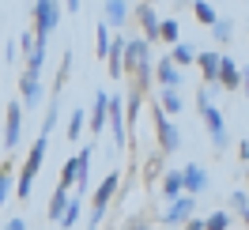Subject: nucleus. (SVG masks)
<instances>
[{
    "mask_svg": "<svg viewBox=\"0 0 249 230\" xmlns=\"http://www.w3.org/2000/svg\"><path fill=\"white\" fill-rule=\"evenodd\" d=\"M91 155H94V143L79 147V155H72V159L64 162L57 189H64V193H72V196L83 200V193L91 189Z\"/></svg>",
    "mask_w": 249,
    "mask_h": 230,
    "instance_id": "obj_1",
    "label": "nucleus"
},
{
    "mask_svg": "<svg viewBox=\"0 0 249 230\" xmlns=\"http://www.w3.org/2000/svg\"><path fill=\"white\" fill-rule=\"evenodd\" d=\"M121 181H124V177L113 170V174H106V181L94 185V193H91V215H87V227H91V230L102 227L109 204H113V200H117V193H121Z\"/></svg>",
    "mask_w": 249,
    "mask_h": 230,
    "instance_id": "obj_2",
    "label": "nucleus"
},
{
    "mask_svg": "<svg viewBox=\"0 0 249 230\" xmlns=\"http://www.w3.org/2000/svg\"><path fill=\"white\" fill-rule=\"evenodd\" d=\"M46 151H49V140L38 136V140H34V147L27 151V159H23V170H19V181H16V196L19 200H31L34 177H38V170H42V162H46Z\"/></svg>",
    "mask_w": 249,
    "mask_h": 230,
    "instance_id": "obj_3",
    "label": "nucleus"
},
{
    "mask_svg": "<svg viewBox=\"0 0 249 230\" xmlns=\"http://www.w3.org/2000/svg\"><path fill=\"white\" fill-rule=\"evenodd\" d=\"M31 16H34V42L38 46H46L49 34L57 31V23H61V4L57 0H38V4H31Z\"/></svg>",
    "mask_w": 249,
    "mask_h": 230,
    "instance_id": "obj_4",
    "label": "nucleus"
},
{
    "mask_svg": "<svg viewBox=\"0 0 249 230\" xmlns=\"http://www.w3.org/2000/svg\"><path fill=\"white\" fill-rule=\"evenodd\" d=\"M151 124H155V136H159V155H174L181 151V132H178V124L162 113V109H151Z\"/></svg>",
    "mask_w": 249,
    "mask_h": 230,
    "instance_id": "obj_5",
    "label": "nucleus"
},
{
    "mask_svg": "<svg viewBox=\"0 0 249 230\" xmlns=\"http://www.w3.org/2000/svg\"><path fill=\"white\" fill-rule=\"evenodd\" d=\"M200 117H204V128L212 132L215 155H227V147H231V136H227V117H223V113H219L212 102H208V106H200Z\"/></svg>",
    "mask_w": 249,
    "mask_h": 230,
    "instance_id": "obj_6",
    "label": "nucleus"
},
{
    "mask_svg": "<svg viewBox=\"0 0 249 230\" xmlns=\"http://www.w3.org/2000/svg\"><path fill=\"white\" fill-rule=\"evenodd\" d=\"M106 124H109V140H113V147L121 151L124 143H128V132H124V106H121V94H109V102H106Z\"/></svg>",
    "mask_w": 249,
    "mask_h": 230,
    "instance_id": "obj_7",
    "label": "nucleus"
},
{
    "mask_svg": "<svg viewBox=\"0 0 249 230\" xmlns=\"http://www.w3.org/2000/svg\"><path fill=\"white\" fill-rule=\"evenodd\" d=\"M19 140H23V106L12 98L8 102V117H4V151L12 155L19 147Z\"/></svg>",
    "mask_w": 249,
    "mask_h": 230,
    "instance_id": "obj_8",
    "label": "nucleus"
},
{
    "mask_svg": "<svg viewBox=\"0 0 249 230\" xmlns=\"http://www.w3.org/2000/svg\"><path fill=\"white\" fill-rule=\"evenodd\" d=\"M132 16H136V23H140V34H136V38H143L147 46L159 42V8L155 4H136Z\"/></svg>",
    "mask_w": 249,
    "mask_h": 230,
    "instance_id": "obj_9",
    "label": "nucleus"
},
{
    "mask_svg": "<svg viewBox=\"0 0 249 230\" xmlns=\"http://www.w3.org/2000/svg\"><path fill=\"white\" fill-rule=\"evenodd\" d=\"M196 215V200L193 196H178V200H170V208L159 215L162 219V227H181V223H189Z\"/></svg>",
    "mask_w": 249,
    "mask_h": 230,
    "instance_id": "obj_10",
    "label": "nucleus"
},
{
    "mask_svg": "<svg viewBox=\"0 0 249 230\" xmlns=\"http://www.w3.org/2000/svg\"><path fill=\"white\" fill-rule=\"evenodd\" d=\"M208 170L204 166H196V162H189V166H181V193H185V196H200V193H208Z\"/></svg>",
    "mask_w": 249,
    "mask_h": 230,
    "instance_id": "obj_11",
    "label": "nucleus"
},
{
    "mask_svg": "<svg viewBox=\"0 0 249 230\" xmlns=\"http://www.w3.org/2000/svg\"><path fill=\"white\" fill-rule=\"evenodd\" d=\"M215 83L223 91H242V68L234 57H219V72H215Z\"/></svg>",
    "mask_w": 249,
    "mask_h": 230,
    "instance_id": "obj_12",
    "label": "nucleus"
},
{
    "mask_svg": "<svg viewBox=\"0 0 249 230\" xmlns=\"http://www.w3.org/2000/svg\"><path fill=\"white\" fill-rule=\"evenodd\" d=\"M106 102H109V94L98 87V91H94L91 109H87V128H91L94 136H102V132H106Z\"/></svg>",
    "mask_w": 249,
    "mask_h": 230,
    "instance_id": "obj_13",
    "label": "nucleus"
},
{
    "mask_svg": "<svg viewBox=\"0 0 249 230\" xmlns=\"http://www.w3.org/2000/svg\"><path fill=\"white\" fill-rule=\"evenodd\" d=\"M42 102V76H31V72H23L19 76V106H38Z\"/></svg>",
    "mask_w": 249,
    "mask_h": 230,
    "instance_id": "obj_14",
    "label": "nucleus"
},
{
    "mask_svg": "<svg viewBox=\"0 0 249 230\" xmlns=\"http://www.w3.org/2000/svg\"><path fill=\"white\" fill-rule=\"evenodd\" d=\"M121 57H124V34H113V38H109L106 57H102V61H106V72L113 79H121Z\"/></svg>",
    "mask_w": 249,
    "mask_h": 230,
    "instance_id": "obj_15",
    "label": "nucleus"
},
{
    "mask_svg": "<svg viewBox=\"0 0 249 230\" xmlns=\"http://www.w3.org/2000/svg\"><path fill=\"white\" fill-rule=\"evenodd\" d=\"M128 16H132V8H128L124 0H109L106 8H102V23H109V31L124 27V23H128Z\"/></svg>",
    "mask_w": 249,
    "mask_h": 230,
    "instance_id": "obj_16",
    "label": "nucleus"
},
{
    "mask_svg": "<svg viewBox=\"0 0 249 230\" xmlns=\"http://www.w3.org/2000/svg\"><path fill=\"white\" fill-rule=\"evenodd\" d=\"M219 49H204V53H196V68H200V76H204V83H215V72H219Z\"/></svg>",
    "mask_w": 249,
    "mask_h": 230,
    "instance_id": "obj_17",
    "label": "nucleus"
},
{
    "mask_svg": "<svg viewBox=\"0 0 249 230\" xmlns=\"http://www.w3.org/2000/svg\"><path fill=\"white\" fill-rule=\"evenodd\" d=\"M166 57H170V64L181 72V68H189V64L196 61V49L189 46V42H178V46H170V53H166Z\"/></svg>",
    "mask_w": 249,
    "mask_h": 230,
    "instance_id": "obj_18",
    "label": "nucleus"
},
{
    "mask_svg": "<svg viewBox=\"0 0 249 230\" xmlns=\"http://www.w3.org/2000/svg\"><path fill=\"white\" fill-rule=\"evenodd\" d=\"M159 177H162V196H166V204L178 200V196H185V193H181V170H166V174H159Z\"/></svg>",
    "mask_w": 249,
    "mask_h": 230,
    "instance_id": "obj_19",
    "label": "nucleus"
},
{
    "mask_svg": "<svg viewBox=\"0 0 249 230\" xmlns=\"http://www.w3.org/2000/svg\"><path fill=\"white\" fill-rule=\"evenodd\" d=\"M68 196H72V193H64V189H53V196H49V208H46V219H49V223H61L64 208H68Z\"/></svg>",
    "mask_w": 249,
    "mask_h": 230,
    "instance_id": "obj_20",
    "label": "nucleus"
},
{
    "mask_svg": "<svg viewBox=\"0 0 249 230\" xmlns=\"http://www.w3.org/2000/svg\"><path fill=\"white\" fill-rule=\"evenodd\" d=\"M79 219H83V200H79V196H68V208H64V215H61V223H57V227L72 230Z\"/></svg>",
    "mask_w": 249,
    "mask_h": 230,
    "instance_id": "obj_21",
    "label": "nucleus"
},
{
    "mask_svg": "<svg viewBox=\"0 0 249 230\" xmlns=\"http://www.w3.org/2000/svg\"><path fill=\"white\" fill-rule=\"evenodd\" d=\"M57 117H61V98H49V106H46V117H42V128H38V136H46L57 128Z\"/></svg>",
    "mask_w": 249,
    "mask_h": 230,
    "instance_id": "obj_22",
    "label": "nucleus"
},
{
    "mask_svg": "<svg viewBox=\"0 0 249 230\" xmlns=\"http://www.w3.org/2000/svg\"><path fill=\"white\" fill-rule=\"evenodd\" d=\"M159 109H162L166 117H178V113H181V94L178 91H159Z\"/></svg>",
    "mask_w": 249,
    "mask_h": 230,
    "instance_id": "obj_23",
    "label": "nucleus"
},
{
    "mask_svg": "<svg viewBox=\"0 0 249 230\" xmlns=\"http://www.w3.org/2000/svg\"><path fill=\"white\" fill-rule=\"evenodd\" d=\"M159 38H162L166 46H178V42H181V27H178V19H159Z\"/></svg>",
    "mask_w": 249,
    "mask_h": 230,
    "instance_id": "obj_24",
    "label": "nucleus"
},
{
    "mask_svg": "<svg viewBox=\"0 0 249 230\" xmlns=\"http://www.w3.org/2000/svg\"><path fill=\"white\" fill-rule=\"evenodd\" d=\"M212 38H215L219 46H227V42L234 38V23H231V19H223V16H219L215 23H212Z\"/></svg>",
    "mask_w": 249,
    "mask_h": 230,
    "instance_id": "obj_25",
    "label": "nucleus"
},
{
    "mask_svg": "<svg viewBox=\"0 0 249 230\" xmlns=\"http://www.w3.org/2000/svg\"><path fill=\"white\" fill-rule=\"evenodd\" d=\"M231 212L238 215V219H246V215H249V193L242 189V185L231 193Z\"/></svg>",
    "mask_w": 249,
    "mask_h": 230,
    "instance_id": "obj_26",
    "label": "nucleus"
},
{
    "mask_svg": "<svg viewBox=\"0 0 249 230\" xmlns=\"http://www.w3.org/2000/svg\"><path fill=\"white\" fill-rule=\"evenodd\" d=\"M204 230H231V212H227V208L212 212L208 219H204Z\"/></svg>",
    "mask_w": 249,
    "mask_h": 230,
    "instance_id": "obj_27",
    "label": "nucleus"
},
{
    "mask_svg": "<svg viewBox=\"0 0 249 230\" xmlns=\"http://www.w3.org/2000/svg\"><path fill=\"white\" fill-rule=\"evenodd\" d=\"M83 128H87V113H83V109H72V117H68V140L76 143Z\"/></svg>",
    "mask_w": 249,
    "mask_h": 230,
    "instance_id": "obj_28",
    "label": "nucleus"
},
{
    "mask_svg": "<svg viewBox=\"0 0 249 230\" xmlns=\"http://www.w3.org/2000/svg\"><path fill=\"white\" fill-rule=\"evenodd\" d=\"M109 38H113V34H109V27H106V23H98V27H94V53H98V57H106Z\"/></svg>",
    "mask_w": 249,
    "mask_h": 230,
    "instance_id": "obj_29",
    "label": "nucleus"
},
{
    "mask_svg": "<svg viewBox=\"0 0 249 230\" xmlns=\"http://www.w3.org/2000/svg\"><path fill=\"white\" fill-rule=\"evenodd\" d=\"M193 16L200 19L204 27H212V23H215V19H219V12H215V8H212V4H204V0H200V4H193Z\"/></svg>",
    "mask_w": 249,
    "mask_h": 230,
    "instance_id": "obj_30",
    "label": "nucleus"
},
{
    "mask_svg": "<svg viewBox=\"0 0 249 230\" xmlns=\"http://www.w3.org/2000/svg\"><path fill=\"white\" fill-rule=\"evenodd\" d=\"M8 193H12V159L0 166V204L8 200Z\"/></svg>",
    "mask_w": 249,
    "mask_h": 230,
    "instance_id": "obj_31",
    "label": "nucleus"
},
{
    "mask_svg": "<svg viewBox=\"0 0 249 230\" xmlns=\"http://www.w3.org/2000/svg\"><path fill=\"white\" fill-rule=\"evenodd\" d=\"M124 230H147V219H140V215H132V219L124 223Z\"/></svg>",
    "mask_w": 249,
    "mask_h": 230,
    "instance_id": "obj_32",
    "label": "nucleus"
},
{
    "mask_svg": "<svg viewBox=\"0 0 249 230\" xmlns=\"http://www.w3.org/2000/svg\"><path fill=\"white\" fill-rule=\"evenodd\" d=\"M4 230H27V219H19V215H16V219L4 223Z\"/></svg>",
    "mask_w": 249,
    "mask_h": 230,
    "instance_id": "obj_33",
    "label": "nucleus"
},
{
    "mask_svg": "<svg viewBox=\"0 0 249 230\" xmlns=\"http://www.w3.org/2000/svg\"><path fill=\"white\" fill-rule=\"evenodd\" d=\"M61 12H68V16H79V12H83V4H79V0H72V4H61Z\"/></svg>",
    "mask_w": 249,
    "mask_h": 230,
    "instance_id": "obj_34",
    "label": "nucleus"
},
{
    "mask_svg": "<svg viewBox=\"0 0 249 230\" xmlns=\"http://www.w3.org/2000/svg\"><path fill=\"white\" fill-rule=\"evenodd\" d=\"M181 230H204V219H196V215H193L189 223H181Z\"/></svg>",
    "mask_w": 249,
    "mask_h": 230,
    "instance_id": "obj_35",
    "label": "nucleus"
},
{
    "mask_svg": "<svg viewBox=\"0 0 249 230\" xmlns=\"http://www.w3.org/2000/svg\"><path fill=\"white\" fill-rule=\"evenodd\" d=\"M208 102H212V94H208V91H196V109L208 106Z\"/></svg>",
    "mask_w": 249,
    "mask_h": 230,
    "instance_id": "obj_36",
    "label": "nucleus"
},
{
    "mask_svg": "<svg viewBox=\"0 0 249 230\" xmlns=\"http://www.w3.org/2000/svg\"><path fill=\"white\" fill-rule=\"evenodd\" d=\"M87 230H91V227H87Z\"/></svg>",
    "mask_w": 249,
    "mask_h": 230,
    "instance_id": "obj_37",
    "label": "nucleus"
}]
</instances>
